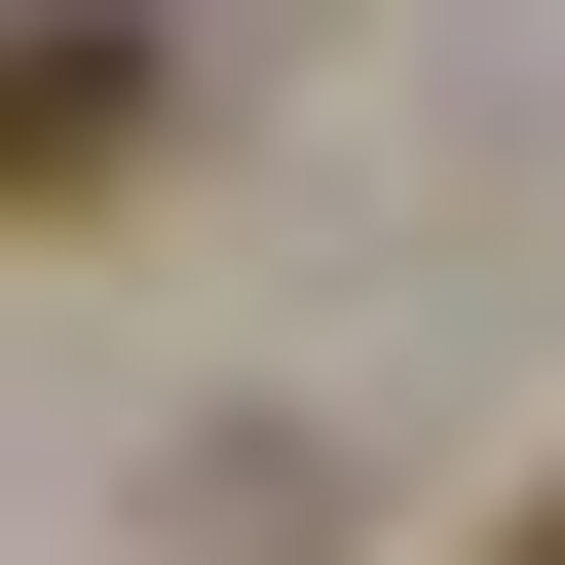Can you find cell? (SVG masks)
I'll return each instance as SVG.
<instances>
[{
    "label": "cell",
    "mask_w": 565,
    "mask_h": 565,
    "mask_svg": "<svg viewBox=\"0 0 565 565\" xmlns=\"http://www.w3.org/2000/svg\"><path fill=\"white\" fill-rule=\"evenodd\" d=\"M189 151V39H151V0H0V226H114Z\"/></svg>",
    "instance_id": "6da1fadb"
},
{
    "label": "cell",
    "mask_w": 565,
    "mask_h": 565,
    "mask_svg": "<svg viewBox=\"0 0 565 565\" xmlns=\"http://www.w3.org/2000/svg\"><path fill=\"white\" fill-rule=\"evenodd\" d=\"M527 565H565V490H527Z\"/></svg>",
    "instance_id": "7a4b0ae2"
}]
</instances>
